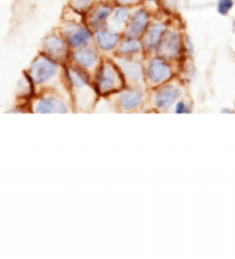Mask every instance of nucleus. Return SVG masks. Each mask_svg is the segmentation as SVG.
Returning a JSON list of instances; mask_svg holds the SVG:
<instances>
[{
	"instance_id": "nucleus-4",
	"label": "nucleus",
	"mask_w": 235,
	"mask_h": 259,
	"mask_svg": "<svg viewBox=\"0 0 235 259\" xmlns=\"http://www.w3.org/2000/svg\"><path fill=\"white\" fill-rule=\"evenodd\" d=\"M185 53V36L177 28L168 27L154 54L174 63L180 62Z\"/></svg>"
},
{
	"instance_id": "nucleus-6",
	"label": "nucleus",
	"mask_w": 235,
	"mask_h": 259,
	"mask_svg": "<svg viewBox=\"0 0 235 259\" xmlns=\"http://www.w3.org/2000/svg\"><path fill=\"white\" fill-rule=\"evenodd\" d=\"M174 76L173 63L169 60L152 54L148 58L147 65L145 68V79L151 86H160Z\"/></svg>"
},
{
	"instance_id": "nucleus-5",
	"label": "nucleus",
	"mask_w": 235,
	"mask_h": 259,
	"mask_svg": "<svg viewBox=\"0 0 235 259\" xmlns=\"http://www.w3.org/2000/svg\"><path fill=\"white\" fill-rule=\"evenodd\" d=\"M58 31L67 38L71 51L92 46L94 42V31L86 22L67 21Z\"/></svg>"
},
{
	"instance_id": "nucleus-1",
	"label": "nucleus",
	"mask_w": 235,
	"mask_h": 259,
	"mask_svg": "<svg viewBox=\"0 0 235 259\" xmlns=\"http://www.w3.org/2000/svg\"><path fill=\"white\" fill-rule=\"evenodd\" d=\"M64 75L67 77L69 86L73 90L74 101L77 107L87 109L94 103V96L97 91L93 88L90 71L77 67L74 63L69 62L64 64Z\"/></svg>"
},
{
	"instance_id": "nucleus-18",
	"label": "nucleus",
	"mask_w": 235,
	"mask_h": 259,
	"mask_svg": "<svg viewBox=\"0 0 235 259\" xmlns=\"http://www.w3.org/2000/svg\"><path fill=\"white\" fill-rule=\"evenodd\" d=\"M131 13H133V8L131 7L115 5V8H114L113 13L110 15L109 21H108V27L123 32L125 30L126 25H128L129 20H130Z\"/></svg>"
},
{
	"instance_id": "nucleus-27",
	"label": "nucleus",
	"mask_w": 235,
	"mask_h": 259,
	"mask_svg": "<svg viewBox=\"0 0 235 259\" xmlns=\"http://www.w3.org/2000/svg\"><path fill=\"white\" fill-rule=\"evenodd\" d=\"M234 111H235V103H234Z\"/></svg>"
},
{
	"instance_id": "nucleus-21",
	"label": "nucleus",
	"mask_w": 235,
	"mask_h": 259,
	"mask_svg": "<svg viewBox=\"0 0 235 259\" xmlns=\"http://www.w3.org/2000/svg\"><path fill=\"white\" fill-rule=\"evenodd\" d=\"M193 112V106L185 100H178L174 103V113L177 114H189Z\"/></svg>"
},
{
	"instance_id": "nucleus-23",
	"label": "nucleus",
	"mask_w": 235,
	"mask_h": 259,
	"mask_svg": "<svg viewBox=\"0 0 235 259\" xmlns=\"http://www.w3.org/2000/svg\"><path fill=\"white\" fill-rule=\"evenodd\" d=\"M185 50L186 53L194 54V45L191 42V39L189 38V36H185Z\"/></svg>"
},
{
	"instance_id": "nucleus-10",
	"label": "nucleus",
	"mask_w": 235,
	"mask_h": 259,
	"mask_svg": "<svg viewBox=\"0 0 235 259\" xmlns=\"http://www.w3.org/2000/svg\"><path fill=\"white\" fill-rule=\"evenodd\" d=\"M114 62L122 70L125 81L134 85H139L145 81V67L137 57L114 56Z\"/></svg>"
},
{
	"instance_id": "nucleus-20",
	"label": "nucleus",
	"mask_w": 235,
	"mask_h": 259,
	"mask_svg": "<svg viewBox=\"0 0 235 259\" xmlns=\"http://www.w3.org/2000/svg\"><path fill=\"white\" fill-rule=\"evenodd\" d=\"M234 8V0H217V13L222 16H227Z\"/></svg>"
},
{
	"instance_id": "nucleus-19",
	"label": "nucleus",
	"mask_w": 235,
	"mask_h": 259,
	"mask_svg": "<svg viewBox=\"0 0 235 259\" xmlns=\"http://www.w3.org/2000/svg\"><path fill=\"white\" fill-rule=\"evenodd\" d=\"M94 3H96V0H73L70 8L85 17L86 14L93 7Z\"/></svg>"
},
{
	"instance_id": "nucleus-9",
	"label": "nucleus",
	"mask_w": 235,
	"mask_h": 259,
	"mask_svg": "<svg viewBox=\"0 0 235 259\" xmlns=\"http://www.w3.org/2000/svg\"><path fill=\"white\" fill-rule=\"evenodd\" d=\"M152 20H153V17H152L151 11L147 8L142 7L140 4L136 5V8L131 13V17L129 20L128 25H126L125 30L123 31V34L141 38L152 22Z\"/></svg>"
},
{
	"instance_id": "nucleus-8",
	"label": "nucleus",
	"mask_w": 235,
	"mask_h": 259,
	"mask_svg": "<svg viewBox=\"0 0 235 259\" xmlns=\"http://www.w3.org/2000/svg\"><path fill=\"white\" fill-rule=\"evenodd\" d=\"M115 4L111 0H99L93 4L91 10L86 14L85 22L92 28L93 31L98 28L107 27L111 13H113Z\"/></svg>"
},
{
	"instance_id": "nucleus-25",
	"label": "nucleus",
	"mask_w": 235,
	"mask_h": 259,
	"mask_svg": "<svg viewBox=\"0 0 235 259\" xmlns=\"http://www.w3.org/2000/svg\"><path fill=\"white\" fill-rule=\"evenodd\" d=\"M145 2V3H153V4H158L160 0H141V3Z\"/></svg>"
},
{
	"instance_id": "nucleus-3",
	"label": "nucleus",
	"mask_w": 235,
	"mask_h": 259,
	"mask_svg": "<svg viewBox=\"0 0 235 259\" xmlns=\"http://www.w3.org/2000/svg\"><path fill=\"white\" fill-rule=\"evenodd\" d=\"M64 65L60 64L56 60L51 59L50 57L45 56L44 53H39L31 63L27 75L30 76L33 85L42 86L48 84L53 79H55L62 71Z\"/></svg>"
},
{
	"instance_id": "nucleus-7",
	"label": "nucleus",
	"mask_w": 235,
	"mask_h": 259,
	"mask_svg": "<svg viewBox=\"0 0 235 259\" xmlns=\"http://www.w3.org/2000/svg\"><path fill=\"white\" fill-rule=\"evenodd\" d=\"M41 52L63 65L70 62L71 48L69 47L67 38L59 31L51 32L44 37L42 41Z\"/></svg>"
},
{
	"instance_id": "nucleus-13",
	"label": "nucleus",
	"mask_w": 235,
	"mask_h": 259,
	"mask_svg": "<svg viewBox=\"0 0 235 259\" xmlns=\"http://www.w3.org/2000/svg\"><path fill=\"white\" fill-rule=\"evenodd\" d=\"M123 38V32L110 27H103L94 31V46L102 53H113Z\"/></svg>"
},
{
	"instance_id": "nucleus-14",
	"label": "nucleus",
	"mask_w": 235,
	"mask_h": 259,
	"mask_svg": "<svg viewBox=\"0 0 235 259\" xmlns=\"http://www.w3.org/2000/svg\"><path fill=\"white\" fill-rule=\"evenodd\" d=\"M182 89L174 84H163L153 95V105L158 111H168L182 97Z\"/></svg>"
},
{
	"instance_id": "nucleus-24",
	"label": "nucleus",
	"mask_w": 235,
	"mask_h": 259,
	"mask_svg": "<svg viewBox=\"0 0 235 259\" xmlns=\"http://www.w3.org/2000/svg\"><path fill=\"white\" fill-rule=\"evenodd\" d=\"M220 112H222V113H227V114H231V113H234V109H231V108H223L222 109V111H220Z\"/></svg>"
},
{
	"instance_id": "nucleus-15",
	"label": "nucleus",
	"mask_w": 235,
	"mask_h": 259,
	"mask_svg": "<svg viewBox=\"0 0 235 259\" xmlns=\"http://www.w3.org/2000/svg\"><path fill=\"white\" fill-rule=\"evenodd\" d=\"M33 111L36 113H68L69 107L64 100L55 95H44L34 103Z\"/></svg>"
},
{
	"instance_id": "nucleus-16",
	"label": "nucleus",
	"mask_w": 235,
	"mask_h": 259,
	"mask_svg": "<svg viewBox=\"0 0 235 259\" xmlns=\"http://www.w3.org/2000/svg\"><path fill=\"white\" fill-rule=\"evenodd\" d=\"M140 54H145L142 39L140 37L124 36L118 45L114 56L118 57H139Z\"/></svg>"
},
{
	"instance_id": "nucleus-26",
	"label": "nucleus",
	"mask_w": 235,
	"mask_h": 259,
	"mask_svg": "<svg viewBox=\"0 0 235 259\" xmlns=\"http://www.w3.org/2000/svg\"><path fill=\"white\" fill-rule=\"evenodd\" d=\"M231 27H233V31L235 32V19L231 21Z\"/></svg>"
},
{
	"instance_id": "nucleus-17",
	"label": "nucleus",
	"mask_w": 235,
	"mask_h": 259,
	"mask_svg": "<svg viewBox=\"0 0 235 259\" xmlns=\"http://www.w3.org/2000/svg\"><path fill=\"white\" fill-rule=\"evenodd\" d=\"M145 100V92L140 89H129L123 91L118 97V105L123 111L130 112L139 108Z\"/></svg>"
},
{
	"instance_id": "nucleus-12",
	"label": "nucleus",
	"mask_w": 235,
	"mask_h": 259,
	"mask_svg": "<svg viewBox=\"0 0 235 259\" xmlns=\"http://www.w3.org/2000/svg\"><path fill=\"white\" fill-rule=\"evenodd\" d=\"M168 27L169 25L163 20H152L148 28L141 37L146 56H152V54L156 53Z\"/></svg>"
},
{
	"instance_id": "nucleus-22",
	"label": "nucleus",
	"mask_w": 235,
	"mask_h": 259,
	"mask_svg": "<svg viewBox=\"0 0 235 259\" xmlns=\"http://www.w3.org/2000/svg\"><path fill=\"white\" fill-rule=\"evenodd\" d=\"M115 5H126V7L135 8L136 5L141 4V0H111Z\"/></svg>"
},
{
	"instance_id": "nucleus-2",
	"label": "nucleus",
	"mask_w": 235,
	"mask_h": 259,
	"mask_svg": "<svg viewBox=\"0 0 235 259\" xmlns=\"http://www.w3.org/2000/svg\"><path fill=\"white\" fill-rule=\"evenodd\" d=\"M94 71V86L97 94L109 96L125 88V77L114 59L103 58Z\"/></svg>"
},
{
	"instance_id": "nucleus-11",
	"label": "nucleus",
	"mask_w": 235,
	"mask_h": 259,
	"mask_svg": "<svg viewBox=\"0 0 235 259\" xmlns=\"http://www.w3.org/2000/svg\"><path fill=\"white\" fill-rule=\"evenodd\" d=\"M102 59L101 52L97 50L96 46L93 47V45L73 50L70 54V62L87 71L96 70Z\"/></svg>"
}]
</instances>
